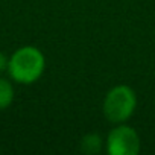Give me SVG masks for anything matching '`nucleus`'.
Wrapping results in <instances>:
<instances>
[{
  "mask_svg": "<svg viewBox=\"0 0 155 155\" xmlns=\"http://www.w3.org/2000/svg\"><path fill=\"white\" fill-rule=\"evenodd\" d=\"M102 140L97 134H87L81 141V149L85 153H97L101 150Z\"/></svg>",
  "mask_w": 155,
  "mask_h": 155,
  "instance_id": "nucleus-5",
  "label": "nucleus"
},
{
  "mask_svg": "<svg viewBox=\"0 0 155 155\" xmlns=\"http://www.w3.org/2000/svg\"><path fill=\"white\" fill-rule=\"evenodd\" d=\"M46 58L43 52L34 46H23L17 49L8 64V73L11 79L18 84H34L44 73Z\"/></svg>",
  "mask_w": 155,
  "mask_h": 155,
  "instance_id": "nucleus-1",
  "label": "nucleus"
},
{
  "mask_svg": "<svg viewBox=\"0 0 155 155\" xmlns=\"http://www.w3.org/2000/svg\"><path fill=\"white\" fill-rule=\"evenodd\" d=\"M140 147L141 141L137 131L125 123H119L107 137V152L110 155H137Z\"/></svg>",
  "mask_w": 155,
  "mask_h": 155,
  "instance_id": "nucleus-3",
  "label": "nucleus"
},
{
  "mask_svg": "<svg viewBox=\"0 0 155 155\" xmlns=\"http://www.w3.org/2000/svg\"><path fill=\"white\" fill-rule=\"evenodd\" d=\"M14 101V87L12 84L5 79V78H0V110H6Z\"/></svg>",
  "mask_w": 155,
  "mask_h": 155,
  "instance_id": "nucleus-4",
  "label": "nucleus"
},
{
  "mask_svg": "<svg viewBox=\"0 0 155 155\" xmlns=\"http://www.w3.org/2000/svg\"><path fill=\"white\" fill-rule=\"evenodd\" d=\"M137 108L135 91L128 85L113 87L104 101V114L113 123H125Z\"/></svg>",
  "mask_w": 155,
  "mask_h": 155,
  "instance_id": "nucleus-2",
  "label": "nucleus"
},
{
  "mask_svg": "<svg viewBox=\"0 0 155 155\" xmlns=\"http://www.w3.org/2000/svg\"><path fill=\"white\" fill-rule=\"evenodd\" d=\"M8 64H9V59H8V56H6L5 53H2V52H0V73H2V71H5V70H8Z\"/></svg>",
  "mask_w": 155,
  "mask_h": 155,
  "instance_id": "nucleus-6",
  "label": "nucleus"
}]
</instances>
